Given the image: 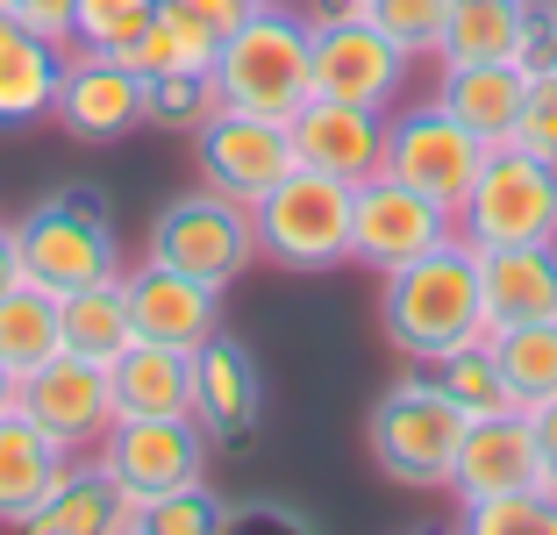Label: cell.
Here are the masks:
<instances>
[{
  "label": "cell",
  "instance_id": "6da1fadb",
  "mask_svg": "<svg viewBox=\"0 0 557 535\" xmlns=\"http://www.w3.org/2000/svg\"><path fill=\"white\" fill-rule=\"evenodd\" d=\"M493 314H486V286H479V250L465 236H450L443 250L386 272V336L429 364V357H450L465 343H486Z\"/></svg>",
  "mask_w": 557,
  "mask_h": 535
},
{
  "label": "cell",
  "instance_id": "7a4b0ae2",
  "mask_svg": "<svg viewBox=\"0 0 557 535\" xmlns=\"http://www.w3.org/2000/svg\"><path fill=\"white\" fill-rule=\"evenodd\" d=\"M214 94H222V108L286 122V114L314 94V29L286 0H264L250 22H236V29L222 36Z\"/></svg>",
  "mask_w": 557,
  "mask_h": 535
},
{
  "label": "cell",
  "instance_id": "3957f363",
  "mask_svg": "<svg viewBox=\"0 0 557 535\" xmlns=\"http://www.w3.org/2000/svg\"><path fill=\"white\" fill-rule=\"evenodd\" d=\"M458 236L472 250L557 244V164L522 144H493L458 208Z\"/></svg>",
  "mask_w": 557,
  "mask_h": 535
},
{
  "label": "cell",
  "instance_id": "277c9868",
  "mask_svg": "<svg viewBox=\"0 0 557 535\" xmlns=\"http://www.w3.org/2000/svg\"><path fill=\"white\" fill-rule=\"evenodd\" d=\"M350 200H358L350 178H329V172L294 164V172L250 208L258 258L286 264V272H322V264L350 258Z\"/></svg>",
  "mask_w": 557,
  "mask_h": 535
},
{
  "label": "cell",
  "instance_id": "5b68a950",
  "mask_svg": "<svg viewBox=\"0 0 557 535\" xmlns=\"http://www.w3.org/2000/svg\"><path fill=\"white\" fill-rule=\"evenodd\" d=\"M100 471L122 493L115 528H144V507L158 493H180L208 471V428L194 414H122L100 443Z\"/></svg>",
  "mask_w": 557,
  "mask_h": 535
},
{
  "label": "cell",
  "instance_id": "8992f818",
  "mask_svg": "<svg viewBox=\"0 0 557 535\" xmlns=\"http://www.w3.org/2000/svg\"><path fill=\"white\" fill-rule=\"evenodd\" d=\"M372 464L400 486H450V464H458L465 443V407L436 386V378H400L394 393H379L372 422Z\"/></svg>",
  "mask_w": 557,
  "mask_h": 535
},
{
  "label": "cell",
  "instance_id": "52a82bcc",
  "mask_svg": "<svg viewBox=\"0 0 557 535\" xmlns=\"http://www.w3.org/2000/svg\"><path fill=\"white\" fill-rule=\"evenodd\" d=\"M15 250H22V278H36L50 293H72V286H94V278L115 272V222L100 214V200L86 186H72V194H50L22 214Z\"/></svg>",
  "mask_w": 557,
  "mask_h": 535
},
{
  "label": "cell",
  "instance_id": "ba28073f",
  "mask_svg": "<svg viewBox=\"0 0 557 535\" xmlns=\"http://www.w3.org/2000/svg\"><path fill=\"white\" fill-rule=\"evenodd\" d=\"M450 236H458V214L394 172H372L358 186V200H350V258L372 264L379 278L429 258V250H443Z\"/></svg>",
  "mask_w": 557,
  "mask_h": 535
},
{
  "label": "cell",
  "instance_id": "9c48e42d",
  "mask_svg": "<svg viewBox=\"0 0 557 535\" xmlns=\"http://www.w3.org/2000/svg\"><path fill=\"white\" fill-rule=\"evenodd\" d=\"M150 258L172 264L186 278H208V286H230L244 278V264L258 258V228H250V208L230 194H186L150 222Z\"/></svg>",
  "mask_w": 557,
  "mask_h": 535
},
{
  "label": "cell",
  "instance_id": "30bf717a",
  "mask_svg": "<svg viewBox=\"0 0 557 535\" xmlns=\"http://www.w3.org/2000/svg\"><path fill=\"white\" fill-rule=\"evenodd\" d=\"M486 150H493L486 136L465 129L443 100L408 108V114H386V172L408 178V186H422V194L443 200L450 214L465 208V194H472V178H479V164H486Z\"/></svg>",
  "mask_w": 557,
  "mask_h": 535
},
{
  "label": "cell",
  "instance_id": "8fae6325",
  "mask_svg": "<svg viewBox=\"0 0 557 535\" xmlns=\"http://www.w3.org/2000/svg\"><path fill=\"white\" fill-rule=\"evenodd\" d=\"M15 407L29 414L36 428H44L58 450L86 457L108 443V428H115V393H108V364H94V357H72L58 350L50 364H36V372H22L15 386Z\"/></svg>",
  "mask_w": 557,
  "mask_h": 535
},
{
  "label": "cell",
  "instance_id": "7c38bea8",
  "mask_svg": "<svg viewBox=\"0 0 557 535\" xmlns=\"http://www.w3.org/2000/svg\"><path fill=\"white\" fill-rule=\"evenodd\" d=\"M194 158H200V178H208L214 194L244 200V208H258L278 178L300 164L286 122H272V114H244V108H214L208 122L194 129Z\"/></svg>",
  "mask_w": 557,
  "mask_h": 535
},
{
  "label": "cell",
  "instance_id": "4fadbf2b",
  "mask_svg": "<svg viewBox=\"0 0 557 535\" xmlns=\"http://www.w3.org/2000/svg\"><path fill=\"white\" fill-rule=\"evenodd\" d=\"M58 122L86 144H115L144 122V72L136 58L115 50H65V79H58Z\"/></svg>",
  "mask_w": 557,
  "mask_h": 535
},
{
  "label": "cell",
  "instance_id": "5bb4252c",
  "mask_svg": "<svg viewBox=\"0 0 557 535\" xmlns=\"http://www.w3.org/2000/svg\"><path fill=\"white\" fill-rule=\"evenodd\" d=\"M400 79H408V50L394 36H379L372 22H329V29H314V94L322 100L394 114Z\"/></svg>",
  "mask_w": 557,
  "mask_h": 535
},
{
  "label": "cell",
  "instance_id": "9a60e30c",
  "mask_svg": "<svg viewBox=\"0 0 557 535\" xmlns=\"http://www.w3.org/2000/svg\"><path fill=\"white\" fill-rule=\"evenodd\" d=\"M286 136H294V158L308 164V172L350 178V186H364L372 172H386V114L379 108H350V100L308 94L294 114H286Z\"/></svg>",
  "mask_w": 557,
  "mask_h": 535
},
{
  "label": "cell",
  "instance_id": "2e32d148",
  "mask_svg": "<svg viewBox=\"0 0 557 535\" xmlns=\"http://www.w3.org/2000/svg\"><path fill=\"white\" fill-rule=\"evenodd\" d=\"M122 293H129L136 336H150V343L200 350V343L222 328V286H208V278H186V272H172V264H158V258L136 264V272L122 278Z\"/></svg>",
  "mask_w": 557,
  "mask_h": 535
},
{
  "label": "cell",
  "instance_id": "e0dca14e",
  "mask_svg": "<svg viewBox=\"0 0 557 535\" xmlns=\"http://www.w3.org/2000/svg\"><path fill=\"white\" fill-rule=\"evenodd\" d=\"M508 486H543V450H536L529 407H500V414L465 422L458 464H450V493H458V500L508 493Z\"/></svg>",
  "mask_w": 557,
  "mask_h": 535
},
{
  "label": "cell",
  "instance_id": "ac0fdd59",
  "mask_svg": "<svg viewBox=\"0 0 557 535\" xmlns=\"http://www.w3.org/2000/svg\"><path fill=\"white\" fill-rule=\"evenodd\" d=\"M543 36L536 0H450V22L436 36L443 65H529V50Z\"/></svg>",
  "mask_w": 557,
  "mask_h": 535
},
{
  "label": "cell",
  "instance_id": "d6986e66",
  "mask_svg": "<svg viewBox=\"0 0 557 535\" xmlns=\"http://www.w3.org/2000/svg\"><path fill=\"white\" fill-rule=\"evenodd\" d=\"M65 50L58 36L29 29L0 8V129H29L58 108V79H65Z\"/></svg>",
  "mask_w": 557,
  "mask_h": 535
},
{
  "label": "cell",
  "instance_id": "ffe728a7",
  "mask_svg": "<svg viewBox=\"0 0 557 535\" xmlns=\"http://www.w3.org/2000/svg\"><path fill=\"white\" fill-rule=\"evenodd\" d=\"M258 400H264V386H258L250 350L214 328L194 350V422L208 428V436H244V428L258 422Z\"/></svg>",
  "mask_w": 557,
  "mask_h": 535
},
{
  "label": "cell",
  "instance_id": "44dd1931",
  "mask_svg": "<svg viewBox=\"0 0 557 535\" xmlns=\"http://www.w3.org/2000/svg\"><path fill=\"white\" fill-rule=\"evenodd\" d=\"M486 314L500 322H557V244H500L479 250Z\"/></svg>",
  "mask_w": 557,
  "mask_h": 535
},
{
  "label": "cell",
  "instance_id": "7402d4cb",
  "mask_svg": "<svg viewBox=\"0 0 557 535\" xmlns=\"http://www.w3.org/2000/svg\"><path fill=\"white\" fill-rule=\"evenodd\" d=\"M108 393H115V422L122 414H194V350L136 336L108 364Z\"/></svg>",
  "mask_w": 557,
  "mask_h": 535
},
{
  "label": "cell",
  "instance_id": "603a6c76",
  "mask_svg": "<svg viewBox=\"0 0 557 535\" xmlns=\"http://www.w3.org/2000/svg\"><path fill=\"white\" fill-rule=\"evenodd\" d=\"M65 464L72 450H58L22 407H8L0 414V521H29L36 500L65 478Z\"/></svg>",
  "mask_w": 557,
  "mask_h": 535
},
{
  "label": "cell",
  "instance_id": "cb8c5ba5",
  "mask_svg": "<svg viewBox=\"0 0 557 535\" xmlns=\"http://www.w3.org/2000/svg\"><path fill=\"white\" fill-rule=\"evenodd\" d=\"M529 79L536 72L529 65H443V108L458 114L465 129H479L486 144H508V129H515V114H522V100H529Z\"/></svg>",
  "mask_w": 557,
  "mask_h": 535
},
{
  "label": "cell",
  "instance_id": "d4e9b609",
  "mask_svg": "<svg viewBox=\"0 0 557 535\" xmlns=\"http://www.w3.org/2000/svg\"><path fill=\"white\" fill-rule=\"evenodd\" d=\"M58 328H65V350H72V357L115 364V357L136 343V322H129V293H122V272L94 278V286L58 293Z\"/></svg>",
  "mask_w": 557,
  "mask_h": 535
},
{
  "label": "cell",
  "instance_id": "484cf974",
  "mask_svg": "<svg viewBox=\"0 0 557 535\" xmlns=\"http://www.w3.org/2000/svg\"><path fill=\"white\" fill-rule=\"evenodd\" d=\"M115 507H122V493H115V478L100 471V457L94 464L72 457L65 478L36 500V514L22 521V528H36V535H115Z\"/></svg>",
  "mask_w": 557,
  "mask_h": 535
},
{
  "label": "cell",
  "instance_id": "4316f807",
  "mask_svg": "<svg viewBox=\"0 0 557 535\" xmlns=\"http://www.w3.org/2000/svg\"><path fill=\"white\" fill-rule=\"evenodd\" d=\"M65 350V328H58V293L36 286V278H15L0 293V364L8 372H36Z\"/></svg>",
  "mask_w": 557,
  "mask_h": 535
},
{
  "label": "cell",
  "instance_id": "83f0119b",
  "mask_svg": "<svg viewBox=\"0 0 557 535\" xmlns=\"http://www.w3.org/2000/svg\"><path fill=\"white\" fill-rule=\"evenodd\" d=\"M486 357L515 407H543L557 393V322H500L486 328Z\"/></svg>",
  "mask_w": 557,
  "mask_h": 535
},
{
  "label": "cell",
  "instance_id": "f1b7e54d",
  "mask_svg": "<svg viewBox=\"0 0 557 535\" xmlns=\"http://www.w3.org/2000/svg\"><path fill=\"white\" fill-rule=\"evenodd\" d=\"M129 58H136L144 79H164V72H214V58H222V29H208L200 15H186V8L164 0L158 15H150V29L136 36Z\"/></svg>",
  "mask_w": 557,
  "mask_h": 535
},
{
  "label": "cell",
  "instance_id": "f546056e",
  "mask_svg": "<svg viewBox=\"0 0 557 535\" xmlns=\"http://www.w3.org/2000/svg\"><path fill=\"white\" fill-rule=\"evenodd\" d=\"M458 521L472 535H557V500L543 486H508V493L458 500Z\"/></svg>",
  "mask_w": 557,
  "mask_h": 535
},
{
  "label": "cell",
  "instance_id": "4dcf8cb0",
  "mask_svg": "<svg viewBox=\"0 0 557 535\" xmlns=\"http://www.w3.org/2000/svg\"><path fill=\"white\" fill-rule=\"evenodd\" d=\"M164 0H72V29L65 43L72 50H115V58H129L136 36L150 29V15H158Z\"/></svg>",
  "mask_w": 557,
  "mask_h": 535
},
{
  "label": "cell",
  "instance_id": "1f68e13d",
  "mask_svg": "<svg viewBox=\"0 0 557 535\" xmlns=\"http://www.w3.org/2000/svg\"><path fill=\"white\" fill-rule=\"evenodd\" d=\"M429 378H436V386L465 407V422L515 407V400H508V386H500V364L486 357V343H465V350H450V357H429Z\"/></svg>",
  "mask_w": 557,
  "mask_h": 535
},
{
  "label": "cell",
  "instance_id": "d6a6232c",
  "mask_svg": "<svg viewBox=\"0 0 557 535\" xmlns=\"http://www.w3.org/2000/svg\"><path fill=\"white\" fill-rule=\"evenodd\" d=\"M214 108H222L214 72H164V79H144V122H158V129H186L194 136Z\"/></svg>",
  "mask_w": 557,
  "mask_h": 535
},
{
  "label": "cell",
  "instance_id": "836d02e7",
  "mask_svg": "<svg viewBox=\"0 0 557 535\" xmlns=\"http://www.w3.org/2000/svg\"><path fill=\"white\" fill-rule=\"evenodd\" d=\"M372 22L379 36H394L408 58H436V36L450 22V0H372Z\"/></svg>",
  "mask_w": 557,
  "mask_h": 535
},
{
  "label": "cell",
  "instance_id": "e575fe53",
  "mask_svg": "<svg viewBox=\"0 0 557 535\" xmlns=\"http://www.w3.org/2000/svg\"><path fill=\"white\" fill-rule=\"evenodd\" d=\"M230 521V507L208 493V478H194V486L180 493H158V500L144 507V535H208Z\"/></svg>",
  "mask_w": 557,
  "mask_h": 535
},
{
  "label": "cell",
  "instance_id": "d590c367",
  "mask_svg": "<svg viewBox=\"0 0 557 535\" xmlns=\"http://www.w3.org/2000/svg\"><path fill=\"white\" fill-rule=\"evenodd\" d=\"M508 144H522V150H536V158L557 164V72H536V79H529V100H522V114H515Z\"/></svg>",
  "mask_w": 557,
  "mask_h": 535
},
{
  "label": "cell",
  "instance_id": "8d00e7d4",
  "mask_svg": "<svg viewBox=\"0 0 557 535\" xmlns=\"http://www.w3.org/2000/svg\"><path fill=\"white\" fill-rule=\"evenodd\" d=\"M15 22H29V29H44V36H58L65 43V29H72V0H0Z\"/></svg>",
  "mask_w": 557,
  "mask_h": 535
},
{
  "label": "cell",
  "instance_id": "74e56055",
  "mask_svg": "<svg viewBox=\"0 0 557 535\" xmlns=\"http://www.w3.org/2000/svg\"><path fill=\"white\" fill-rule=\"evenodd\" d=\"M172 8H186V15H200L208 29H222V36H230L236 22H250V15H258L264 0H172Z\"/></svg>",
  "mask_w": 557,
  "mask_h": 535
},
{
  "label": "cell",
  "instance_id": "f35d334b",
  "mask_svg": "<svg viewBox=\"0 0 557 535\" xmlns=\"http://www.w3.org/2000/svg\"><path fill=\"white\" fill-rule=\"evenodd\" d=\"M308 29H329V22H364L372 15V0H286Z\"/></svg>",
  "mask_w": 557,
  "mask_h": 535
},
{
  "label": "cell",
  "instance_id": "ab89813d",
  "mask_svg": "<svg viewBox=\"0 0 557 535\" xmlns=\"http://www.w3.org/2000/svg\"><path fill=\"white\" fill-rule=\"evenodd\" d=\"M529 422H536V450H543V493L557 500V393L543 407H529Z\"/></svg>",
  "mask_w": 557,
  "mask_h": 535
},
{
  "label": "cell",
  "instance_id": "60d3db41",
  "mask_svg": "<svg viewBox=\"0 0 557 535\" xmlns=\"http://www.w3.org/2000/svg\"><path fill=\"white\" fill-rule=\"evenodd\" d=\"M22 278V250H15V228H0V293Z\"/></svg>",
  "mask_w": 557,
  "mask_h": 535
},
{
  "label": "cell",
  "instance_id": "b9f144b4",
  "mask_svg": "<svg viewBox=\"0 0 557 535\" xmlns=\"http://www.w3.org/2000/svg\"><path fill=\"white\" fill-rule=\"evenodd\" d=\"M15 386H22V378L8 372V364H0V414H8V407H15Z\"/></svg>",
  "mask_w": 557,
  "mask_h": 535
},
{
  "label": "cell",
  "instance_id": "7bdbcfd3",
  "mask_svg": "<svg viewBox=\"0 0 557 535\" xmlns=\"http://www.w3.org/2000/svg\"><path fill=\"white\" fill-rule=\"evenodd\" d=\"M550 8H557V0H550Z\"/></svg>",
  "mask_w": 557,
  "mask_h": 535
}]
</instances>
